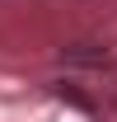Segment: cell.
<instances>
[{
  "label": "cell",
  "instance_id": "1",
  "mask_svg": "<svg viewBox=\"0 0 117 122\" xmlns=\"http://www.w3.org/2000/svg\"><path fill=\"white\" fill-rule=\"evenodd\" d=\"M66 56L70 61H108V52H89V42H75V47H66Z\"/></svg>",
  "mask_w": 117,
  "mask_h": 122
}]
</instances>
